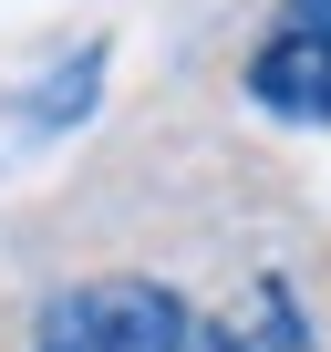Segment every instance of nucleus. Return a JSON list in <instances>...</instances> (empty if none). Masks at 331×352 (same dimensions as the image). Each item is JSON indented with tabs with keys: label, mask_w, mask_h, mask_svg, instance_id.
I'll return each instance as SVG.
<instances>
[{
	"label": "nucleus",
	"mask_w": 331,
	"mask_h": 352,
	"mask_svg": "<svg viewBox=\"0 0 331 352\" xmlns=\"http://www.w3.org/2000/svg\"><path fill=\"white\" fill-rule=\"evenodd\" d=\"M32 352H310V311L290 280H249L228 321L166 280H83L32 321Z\"/></svg>",
	"instance_id": "f257e3e1"
},
{
	"label": "nucleus",
	"mask_w": 331,
	"mask_h": 352,
	"mask_svg": "<svg viewBox=\"0 0 331 352\" xmlns=\"http://www.w3.org/2000/svg\"><path fill=\"white\" fill-rule=\"evenodd\" d=\"M249 94L290 124H331V0H279L249 52Z\"/></svg>",
	"instance_id": "f03ea898"
},
{
	"label": "nucleus",
	"mask_w": 331,
	"mask_h": 352,
	"mask_svg": "<svg viewBox=\"0 0 331 352\" xmlns=\"http://www.w3.org/2000/svg\"><path fill=\"white\" fill-rule=\"evenodd\" d=\"M93 83H104V42H83V52L42 83L52 104H32V124H83V114H93Z\"/></svg>",
	"instance_id": "7ed1b4c3"
}]
</instances>
